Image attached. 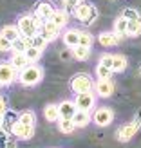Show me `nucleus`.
I'll list each match as a JSON object with an SVG mask.
<instances>
[{
    "label": "nucleus",
    "instance_id": "obj_28",
    "mask_svg": "<svg viewBox=\"0 0 141 148\" xmlns=\"http://www.w3.org/2000/svg\"><path fill=\"white\" fill-rule=\"evenodd\" d=\"M24 54H25V58H27V62H29V63H34V62L42 56V51H40V49H36V47H33V45H29V47L24 51Z\"/></svg>",
    "mask_w": 141,
    "mask_h": 148
},
{
    "label": "nucleus",
    "instance_id": "obj_30",
    "mask_svg": "<svg viewBox=\"0 0 141 148\" xmlns=\"http://www.w3.org/2000/svg\"><path fill=\"white\" fill-rule=\"evenodd\" d=\"M78 45H83V47H91L92 45V36L89 33H80V43Z\"/></svg>",
    "mask_w": 141,
    "mask_h": 148
},
{
    "label": "nucleus",
    "instance_id": "obj_2",
    "mask_svg": "<svg viewBox=\"0 0 141 148\" xmlns=\"http://www.w3.org/2000/svg\"><path fill=\"white\" fill-rule=\"evenodd\" d=\"M42 76H43L42 69H40V67H36V65H31V63H29L27 67H24V69L20 71L18 79H20V83H22V85H25V87H33V85H36V83H38V81L42 79Z\"/></svg>",
    "mask_w": 141,
    "mask_h": 148
},
{
    "label": "nucleus",
    "instance_id": "obj_22",
    "mask_svg": "<svg viewBox=\"0 0 141 148\" xmlns=\"http://www.w3.org/2000/svg\"><path fill=\"white\" fill-rule=\"evenodd\" d=\"M72 56L76 58V60L83 62V60H87V58L91 56V47H83V45H76V47H72Z\"/></svg>",
    "mask_w": 141,
    "mask_h": 148
},
{
    "label": "nucleus",
    "instance_id": "obj_21",
    "mask_svg": "<svg viewBox=\"0 0 141 148\" xmlns=\"http://www.w3.org/2000/svg\"><path fill=\"white\" fill-rule=\"evenodd\" d=\"M127 34H129V36H138V34H141V16L129 20V25H127Z\"/></svg>",
    "mask_w": 141,
    "mask_h": 148
},
{
    "label": "nucleus",
    "instance_id": "obj_8",
    "mask_svg": "<svg viewBox=\"0 0 141 148\" xmlns=\"http://www.w3.org/2000/svg\"><path fill=\"white\" fill-rule=\"evenodd\" d=\"M114 119V112L110 110L109 107H101L94 112V123L98 127H109Z\"/></svg>",
    "mask_w": 141,
    "mask_h": 148
},
{
    "label": "nucleus",
    "instance_id": "obj_26",
    "mask_svg": "<svg viewBox=\"0 0 141 148\" xmlns=\"http://www.w3.org/2000/svg\"><path fill=\"white\" fill-rule=\"evenodd\" d=\"M27 47H29V38H25V36H20L18 40L13 42L11 51H14V53H24Z\"/></svg>",
    "mask_w": 141,
    "mask_h": 148
},
{
    "label": "nucleus",
    "instance_id": "obj_1",
    "mask_svg": "<svg viewBox=\"0 0 141 148\" xmlns=\"http://www.w3.org/2000/svg\"><path fill=\"white\" fill-rule=\"evenodd\" d=\"M42 25V22L36 18V16H31V14H25V16H22L18 20V31L22 36H25V38H31V36H34L36 33H38V29Z\"/></svg>",
    "mask_w": 141,
    "mask_h": 148
},
{
    "label": "nucleus",
    "instance_id": "obj_41",
    "mask_svg": "<svg viewBox=\"0 0 141 148\" xmlns=\"http://www.w3.org/2000/svg\"><path fill=\"white\" fill-rule=\"evenodd\" d=\"M0 87H2V85H0Z\"/></svg>",
    "mask_w": 141,
    "mask_h": 148
},
{
    "label": "nucleus",
    "instance_id": "obj_11",
    "mask_svg": "<svg viewBox=\"0 0 141 148\" xmlns=\"http://www.w3.org/2000/svg\"><path fill=\"white\" fill-rule=\"evenodd\" d=\"M74 103H76V107L80 110H91L94 107V94H92V90L91 92H81V94H78Z\"/></svg>",
    "mask_w": 141,
    "mask_h": 148
},
{
    "label": "nucleus",
    "instance_id": "obj_23",
    "mask_svg": "<svg viewBox=\"0 0 141 148\" xmlns=\"http://www.w3.org/2000/svg\"><path fill=\"white\" fill-rule=\"evenodd\" d=\"M58 121H60V123H58L60 132H63V134H71V132H74V128H76V125H74L72 119H67V117H60Z\"/></svg>",
    "mask_w": 141,
    "mask_h": 148
},
{
    "label": "nucleus",
    "instance_id": "obj_24",
    "mask_svg": "<svg viewBox=\"0 0 141 148\" xmlns=\"http://www.w3.org/2000/svg\"><path fill=\"white\" fill-rule=\"evenodd\" d=\"M47 40L45 38H43V36L42 34H38V33H36L34 36H31V38H29V45H33V47H36V49H40V51H43V49H45L47 47Z\"/></svg>",
    "mask_w": 141,
    "mask_h": 148
},
{
    "label": "nucleus",
    "instance_id": "obj_38",
    "mask_svg": "<svg viewBox=\"0 0 141 148\" xmlns=\"http://www.w3.org/2000/svg\"><path fill=\"white\" fill-rule=\"evenodd\" d=\"M71 54H72V53H67V51H65V53H62V58H65V60H67V58H71Z\"/></svg>",
    "mask_w": 141,
    "mask_h": 148
},
{
    "label": "nucleus",
    "instance_id": "obj_14",
    "mask_svg": "<svg viewBox=\"0 0 141 148\" xmlns=\"http://www.w3.org/2000/svg\"><path fill=\"white\" fill-rule=\"evenodd\" d=\"M58 108H60V117H67V119H72V116L76 114V103L74 101H62L60 105H58Z\"/></svg>",
    "mask_w": 141,
    "mask_h": 148
},
{
    "label": "nucleus",
    "instance_id": "obj_9",
    "mask_svg": "<svg viewBox=\"0 0 141 148\" xmlns=\"http://www.w3.org/2000/svg\"><path fill=\"white\" fill-rule=\"evenodd\" d=\"M14 76H17V69L11 63H0V85H9L13 83Z\"/></svg>",
    "mask_w": 141,
    "mask_h": 148
},
{
    "label": "nucleus",
    "instance_id": "obj_19",
    "mask_svg": "<svg viewBox=\"0 0 141 148\" xmlns=\"http://www.w3.org/2000/svg\"><path fill=\"white\" fill-rule=\"evenodd\" d=\"M2 36H6L9 42H14V40H18L20 38V31H18V27L17 25H6L4 29H2V33H0Z\"/></svg>",
    "mask_w": 141,
    "mask_h": 148
},
{
    "label": "nucleus",
    "instance_id": "obj_12",
    "mask_svg": "<svg viewBox=\"0 0 141 148\" xmlns=\"http://www.w3.org/2000/svg\"><path fill=\"white\" fill-rule=\"evenodd\" d=\"M53 13H54V7L51 5L49 2H40L38 5H36V14H34V16L38 18L40 22H47V20H51Z\"/></svg>",
    "mask_w": 141,
    "mask_h": 148
},
{
    "label": "nucleus",
    "instance_id": "obj_27",
    "mask_svg": "<svg viewBox=\"0 0 141 148\" xmlns=\"http://www.w3.org/2000/svg\"><path fill=\"white\" fill-rule=\"evenodd\" d=\"M127 25H129V20L125 16H120L116 20V24H114V33H118L123 38V36L127 34Z\"/></svg>",
    "mask_w": 141,
    "mask_h": 148
},
{
    "label": "nucleus",
    "instance_id": "obj_4",
    "mask_svg": "<svg viewBox=\"0 0 141 148\" xmlns=\"http://www.w3.org/2000/svg\"><path fill=\"white\" fill-rule=\"evenodd\" d=\"M71 88L76 94H81V92H91L94 88V83H92V78L89 76V74H83L80 72L76 76H72L71 79Z\"/></svg>",
    "mask_w": 141,
    "mask_h": 148
},
{
    "label": "nucleus",
    "instance_id": "obj_32",
    "mask_svg": "<svg viewBox=\"0 0 141 148\" xmlns=\"http://www.w3.org/2000/svg\"><path fill=\"white\" fill-rule=\"evenodd\" d=\"M0 148H14L13 141L7 139V136L4 134V132H0Z\"/></svg>",
    "mask_w": 141,
    "mask_h": 148
},
{
    "label": "nucleus",
    "instance_id": "obj_13",
    "mask_svg": "<svg viewBox=\"0 0 141 148\" xmlns=\"http://www.w3.org/2000/svg\"><path fill=\"white\" fill-rule=\"evenodd\" d=\"M98 40H100V43L103 47H114V45H118L120 43V40H121V36L118 34V33H101L100 36H98Z\"/></svg>",
    "mask_w": 141,
    "mask_h": 148
},
{
    "label": "nucleus",
    "instance_id": "obj_16",
    "mask_svg": "<svg viewBox=\"0 0 141 148\" xmlns=\"http://www.w3.org/2000/svg\"><path fill=\"white\" fill-rule=\"evenodd\" d=\"M63 43L67 47H76L80 43V31H76V29H69V31H65L63 34Z\"/></svg>",
    "mask_w": 141,
    "mask_h": 148
},
{
    "label": "nucleus",
    "instance_id": "obj_18",
    "mask_svg": "<svg viewBox=\"0 0 141 148\" xmlns=\"http://www.w3.org/2000/svg\"><path fill=\"white\" fill-rule=\"evenodd\" d=\"M43 116H45V119L54 123L60 119V108H58V105H47L45 108H43Z\"/></svg>",
    "mask_w": 141,
    "mask_h": 148
},
{
    "label": "nucleus",
    "instance_id": "obj_3",
    "mask_svg": "<svg viewBox=\"0 0 141 148\" xmlns=\"http://www.w3.org/2000/svg\"><path fill=\"white\" fill-rule=\"evenodd\" d=\"M72 14L76 16L78 20H81L83 24H92L98 16V11L92 4H87V2H80L76 7L72 9Z\"/></svg>",
    "mask_w": 141,
    "mask_h": 148
},
{
    "label": "nucleus",
    "instance_id": "obj_37",
    "mask_svg": "<svg viewBox=\"0 0 141 148\" xmlns=\"http://www.w3.org/2000/svg\"><path fill=\"white\" fill-rule=\"evenodd\" d=\"M6 112H7V107H6V101L0 98V114L2 116H6Z\"/></svg>",
    "mask_w": 141,
    "mask_h": 148
},
{
    "label": "nucleus",
    "instance_id": "obj_39",
    "mask_svg": "<svg viewBox=\"0 0 141 148\" xmlns=\"http://www.w3.org/2000/svg\"><path fill=\"white\" fill-rule=\"evenodd\" d=\"M2 125H4V116L0 114V128H2Z\"/></svg>",
    "mask_w": 141,
    "mask_h": 148
},
{
    "label": "nucleus",
    "instance_id": "obj_25",
    "mask_svg": "<svg viewBox=\"0 0 141 148\" xmlns=\"http://www.w3.org/2000/svg\"><path fill=\"white\" fill-rule=\"evenodd\" d=\"M67 11H56L54 9V13H53V16H51V22H54V24L58 25V27H63L65 24H67Z\"/></svg>",
    "mask_w": 141,
    "mask_h": 148
},
{
    "label": "nucleus",
    "instance_id": "obj_31",
    "mask_svg": "<svg viewBox=\"0 0 141 148\" xmlns=\"http://www.w3.org/2000/svg\"><path fill=\"white\" fill-rule=\"evenodd\" d=\"M18 119H20L22 123H25V125H34V121H36L33 112H22Z\"/></svg>",
    "mask_w": 141,
    "mask_h": 148
},
{
    "label": "nucleus",
    "instance_id": "obj_35",
    "mask_svg": "<svg viewBox=\"0 0 141 148\" xmlns=\"http://www.w3.org/2000/svg\"><path fill=\"white\" fill-rule=\"evenodd\" d=\"M112 56H114V54H103L101 60H100V63L105 65V67H110V69H112Z\"/></svg>",
    "mask_w": 141,
    "mask_h": 148
},
{
    "label": "nucleus",
    "instance_id": "obj_33",
    "mask_svg": "<svg viewBox=\"0 0 141 148\" xmlns=\"http://www.w3.org/2000/svg\"><path fill=\"white\" fill-rule=\"evenodd\" d=\"M121 16H125L127 20H132V18H138V16H139V13H138L136 9H132V7H127V9L123 11Z\"/></svg>",
    "mask_w": 141,
    "mask_h": 148
},
{
    "label": "nucleus",
    "instance_id": "obj_40",
    "mask_svg": "<svg viewBox=\"0 0 141 148\" xmlns=\"http://www.w3.org/2000/svg\"><path fill=\"white\" fill-rule=\"evenodd\" d=\"M139 74H141V71H139Z\"/></svg>",
    "mask_w": 141,
    "mask_h": 148
},
{
    "label": "nucleus",
    "instance_id": "obj_7",
    "mask_svg": "<svg viewBox=\"0 0 141 148\" xmlns=\"http://www.w3.org/2000/svg\"><path fill=\"white\" fill-rule=\"evenodd\" d=\"M60 29H62V27H58L54 22L47 20V22H42V25H40V29H38V34H42L47 42H53L54 38H58V36H60Z\"/></svg>",
    "mask_w": 141,
    "mask_h": 148
},
{
    "label": "nucleus",
    "instance_id": "obj_29",
    "mask_svg": "<svg viewBox=\"0 0 141 148\" xmlns=\"http://www.w3.org/2000/svg\"><path fill=\"white\" fill-rule=\"evenodd\" d=\"M96 74H98L100 79H109L110 76H112V69L105 67V65H101V63H98V67H96Z\"/></svg>",
    "mask_w": 141,
    "mask_h": 148
},
{
    "label": "nucleus",
    "instance_id": "obj_17",
    "mask_svg": "<svg viewBox=\"0 0 141 148\" xmlns=\"http://www.w3.org/2000/svg\"><path fill=\"white\" fill-rule=\"evenodd\" d=\"M9 63H11L17 71H22L24 67H27V65H29V62H27V58H25V54H24V53H14Z\"/></svg>",
    "mask_w": 141,
    "mask_h": 148
},
{
    "label": "nucleus",
    "instance_id": "obj_15",
    "mask_svg": "<svg viewBox=\"0 0 141 148\" xmlns=\"http://www.w3.org/2000/svg\"><path fill=\"white\" fill-rule=\"evenodd\" d=\"M72 121L74 125H76V128H83L89 125V121H91V114H89V110H76V114L72 116Z\"/></svg>",
    "mask_w": 141,
    "mask_h": 148
},
{
    "label": "nucleus",
    "instance_id": "obj_6",
    "mask_svg": "<svg viewBox=\"0 0 141 148\" xmlns=\"http://www.w3.org/2000/svg\"><path fill=\"white\" fill-rule=\"evenodd\" d=\"M11 134L17 139H29L34 134V125H25L20 119H17L11 123Z\"/></svg>",
    "mask_w": 141,
    "mask_h": 148
},
{
    "label": "nucleus",
    "instance_id": "obj_20",
    "mask_svg": "<svg viewBox=\"0 0 141 148\" xmlns=\"http://www.w3.org/2000/svg\"><path fill=\"white\" fill-rule=\"evenodd\" d=\"M127 69V58L121 54H114L112 56V72H123Z\"/></svg>",
    "mask_w": 141,
    "mask_h": 148
},
{
    "label": "nucleus",
    "instance_id": "obj_5",
    "mask_svg": "<svg viewBox=\"0 0 141 148\" xmlns=\"http://www.w3.org/2000/svg\"><path fill=\"white\" fill-rule=\"evenodd\" d=\"M139 127H141V116L136 117L134 121H130V123H127V125H123V127L118 130V139H120L121 143L130 141V139L136 136V132L139 130Z\"/></svg>",
    "mask_w": 141,
    "mask_h": 148
},
{
    "label": "nucleus",
    "instance_id": "obj_10",
    "mask_svg": "<svg viewBox=\"0 0 141 148\" xmlns=\"http://www.w3.org/2000/svg\"><path fill=\"white\" fill-rule=\"evenodd\" d=\"M94 88H96V94H98L100 98H110V96L114 94V83L110 81V78L109 79H100L98 83L94 85Z\"/></svg>",
    "mask_w": 141,
    "mask_h": 148
},
{
    "label": "nucleus",
    "instance_id": "obj_34",
    "mask_svg": "<svg viewBox=\"0 0 141 148\" xmlns=\"http://www.w3.org/2000/svg\"><path fill=\"white\" fill-rule=\"evenodd\" d=\"M11 45H13V42H9L6 36L0 34V51H11Z\"/></svg>",
    "mask_w": 141,
    "mask_h": 148
},
{
    "label": "nucleus",
    "instance_id": "obj_36",
    "mask_svg": "<svg viewBox=\"0 0 141 148\" xmlns=\"http://www.w3.org/2000/svg\"><path fill=\"white\" fill-rule=\"evenodd\" d=\"M80 2H83V0H63V4H65V7H67V9H74V7H76Z\"/></svg>",
    "mask_w": 141,
    "mask_h": 148
}]
</instances>
